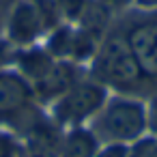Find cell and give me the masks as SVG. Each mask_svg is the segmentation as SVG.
Here are the masks:
<instances>
[{
    "label": "cell",
    "mask_w": 157,
    "mask_h": 157,
    "mask_svg": "<svg viewBox=\"0 0 157 157\" xmlns=\"http://www.w3.org/2000/svg\"><path fill=\"white\" fill-rule=\"evenodd\" d=\"M95 71L103 82L118 86V88H131L142 78V71H140L127 41L118 39V37H112L101 45V50L97 54Z\"/></svg>",
    "instance_id": "obj_1"
},
{
    "label": "cell",
    "mask_w": 157,
    "mask_h": 157,
    "mask_svg": "<svg viewBox=\"0 0 157 157\" xmlns=\"http://www.w3.org/2000/svg\"><path fill=\"white\" fill-rule=\"evenodd\" d=\"M144 125H146L144 105L129 99L112 101L97 118V131L105 140H116V142L138 138L144 131Z\"/></svg>",
    "instance_id": "obj_2"
},
{
    "label": "cell",
    "mask_w": 157,
    "mask_h": 157,
    "mask_svg": "<svg viewBox=\"0 0 157 157\" xmlns=\"http://www.w3.org/2000/svg\"><path fill=\"white\" fill-rule=\"evenodd\" d=\"M103 101H105L103 86L95 82H80L73 84L56 103V116L63 123H78L95 114L103 105Z\"/></svg>",
    "instance_id": "obj_3"
},
{
    "label": "cell",
    "mask_w": 157,
    "mask_h": 157,
    "mask_svg": "<svg viewBox=\"0 0 157 157\" xmlns=\"http://www.w3.org/2000/svg\"><path fill=\"white\" fill-rule=\"evenodd\" d=\"M125 41H127L140 71L146 75H157V26H153V24L133 26L127 33Z\"/></svg>",
    "instance_id": "obj_4"
},
{
    "label": "cell",
    "mask_w": 157,
    "mask_h": 157,
    "mask_svg": "<svg viewBox=\"0 0 157 157\" xmlns=\"http://www.w3.org/2000/svg\"><path fill=\"white\" fill-rule=\"evenodd\" d=\"M41 30H43V20L39 15L37 5L28 2V0L17 2L9 17V37L15 43H30L37 39Z\"/></svg>",
    "instance_id": "obj_5"
},
{
    "label": "cell",
    "mask_w": 157,
    "mask_h": 157,
    "mask_svg": "<svg viewBox=\"0 0 157 157\" xmlns=\"http://www.w3.org/2000/svg\"><path fill=\"white\" fill-rule=\"evenodd\" d=\"M28 82L15 73H0V116H15L30 103Z\"/></svg>",
    "instance_id": "obj_6"
},
{
    "label": "cell",
    "mask_w": 157,
    "mask_h": 157,
    "mask_svg": "<svg viewBox=\"0 0 157 157\" xmlns=\"http://www.w3.org/2000/svg\"><path fill=\"white\" fill-rule=\"evenodd\" d=\"M73 78H75V71H73L71 65H67V63H56V65H52V67L37 80V93H39V97H43V99L60 97V95H65V93L75 84Z\"/></svg>",
    "instance_id": "obj_7"
},
{
    "label": "cell",
    "mask_w": 157,
    "mask_h": 157,
    "mask_svg": "<svg viewBox=\"0 0 157 157\" xmlns=\"http://www.w3.org/2000/svg\"><path fill=\"white\" fill-rule=\"evenodd\" d=\"M97 140L86 129H75L67 136L60 146V157H95Z\"/></svg>",
    "instance_id": "obj_8"
},
{
    "label": "cell",
    "mask_w": 157,
    "mask_h": 157,
    "mask_svg": "<svg viewBox=\"0 0 157 157\" xmlns=\"http://www.w3.org/2000/svg\"><path fill=\"white\" fill-rule=\"evenodd\" d=\"M30 146H33V153H39L43 157H52L58 151V133L48 123H39L30 131Z\"/></svg>",
    "instance_id": "obj_9"
},
{
    "label": "cell",
    "mask_w": 157,
    "mask_h": 157,
    "mask_svg": "<svg viewBox=\"0 0 157 157\" xmlns=\"http://www.w3.org/2000/svg\"><path fill=\"white\" fill-rule=\"evenodd\" d=\"M52 65H54V63L50 60V56H48L45 52H39V50L24 52V54L20 56V67H22V71H24L28 78H33L35 82H37Z\"/></svg>",
    "instance_id": "obj_10"
},
{
    "label": "cell",
    "mask_w": 157,
    "mask_h": 157,
    "mask_svg": "<svg viewBox=\"0 0 157 157\" xmlns=\"http://www.w3.org/2000/svg\"><path fill=\"white\" fill-rule=\"evenodd\" d=\"M73 37H75L73 30H69V28H58V30L54 33V37L50 39V52H54V54H58V56L71 54Z\"/></svg>",
    "instance_id": "obj_11"
},
{
    "label": "cell",
    "mask_w": 157,
    "mask_h": 157,
    "mask_svg": "<svg viewBox=\"0 0 157 157\" xmlns=\"http://www.w3.org/2000/svg\"><path fill=\"white\" fill-rule=\"evenodd\" d=\"M56 7L67 17H82V13L86 11L88 2L86 0H56Z\"/></svg>",
    "instance_id": "obj_12"
},
{
    "label": "cell",
    "mask_w": 157,
    "mask_h": 157,
    "mask_svg": "<svg viewBox=\"0 0 157 157\" xmlns=\"http://www.w3.org/2000/svg\"><path fill=\"white\" fill-rule=\"evenodd\" d=\"M131 151H133V157H157V142L144 140V142L136 144Z\"/></svg>",
    "instance_id": "obj_13"
},
{
    "label": "cell",
    "mask_w": 157,
    "mask_h": 157,
    "mask_svg": "<svg viewBox=\"0 0 157 157\" xmlns=\"http://www.w3.org/2000/svg\"><path fill=\"white\" fill-rule=\"evenodd\" d=\"M99 157H133V151L123 144H112L99 153Z\"/></svg>",
    "instance_id": "obj_14"
},
{
    "label": "cell",
    "mask_w": 157,
    "mask_h": 157,
    "mask_svg": "<svg viewBox=\"0 0 157 157\" xmlns=\"http://www.w3.org/2000/svg\"><path fill=\"white\" fill-rule=\"evenodd\" d=\"M0 157H15V146L5 136H0Z\"/></svg>",
    "instance_id": "obj_15"
},
{
    "label": "cell",
    "mask_w": 157,
    "mask_h": 157,
    "mask_svg": "<svg viewBox=\"0 0 157 157\" xmlns=\"http://www.w3.org/2000/svg\"><path fill=\"white\" fill-rule=\"evenodd\" d=\"M129 2V0H103V7L105 9H121Z\"/></svg>",
    "instance_id": "obj_16"
},
{
    "label": "cell",
    "mask_w": 157,
    "mask_h": 157,
    "mask_svg": "<svg viewBox=\"0 0 157 157\" xmlns=\"http://www.w3.org/2000/svg\"><path fill=\"white\" fill-rule=\"evenodd\" d=\"M151 125H153V129L157 131V99H155V103H153V114H151Z\"/></svg>",
    "instance_id": "obj_17"
},
{
    "label": "cell",
    "mask_w": 157,
    "mask_h": 157,
    "mask_svg": "<svg viewBox=\"0 0 157 157\" xmlns=\"http://www.w3.org/2000/svg\"><path fill=\"white\" fill-rule=\"evenodd\" d=\"M140 7H157V0H138Z\"/></svg>",
    "instance_id": "obj_18"
},
{
    "label": "cell",
    "mask_w": 157,
    "mask_h": 157,
    "mask_svg": "<svg viewBox=\"0 0 157 157\" xmlns=\"http://www.w3.org/2000/svg\"><path fill=\"white\" fill-rule=\"evenodd\" d=\"M9 2H11V0H0V11H2V9H5Z\"/></svg>",
    "instance_id": "obj_19"
},
{
    "label": "cell",
    "mask_w": 157,
    "mask_h": 157,
    "mask_svg": "<svg viewBox=\"0 0 157 157\" xmlns=\"http://www.w3.org/2000/svg\"><path fill=\"white\" fill-rule=\"evenodd\" d=\"M24 157H43V155H39V153H33V151H30V153H26Z\"/></svg>",
    "instance_id": "obj_20"
}]
</instances>
